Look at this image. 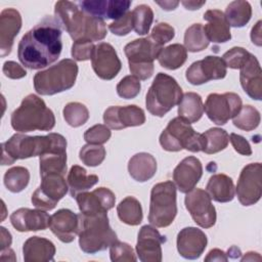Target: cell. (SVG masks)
<instances>
[{
    "label": "cell",
    "mask_w": 262,
    "mask_h": 262,
    "mask_svg": "<svg viewBox=\"0 0 262 262\" xmlns=\"http://www.w3.org/2000/svg\"><path fill=\"white\" fill-rule=\"evenodd\" d=\"M61 26L53 16H45L28 31L17 46V57L23 66L40 70L57 60L61 53Z\"/></svg>",
    "instance_id": "1"
},
{
    "label": "cell",
    "mask_w": 262,
    "mask_h": 262,
    "mask_svg": "<svg viewBox=\"0 0 262 262\" xmlns=\"http://www.w3.org/2000/svg\"><path fill=\"white\" fill-rule=\"evenodd\" d=\"M54 17L74 41H100L106 36L104 20L86 13L74 2L57 1Z\"/></svg>",
    "instance_id": "2"
},
{
    "label": "cell",
    "mask_w": 262,
    "mask_h": 262,
    "mask_svg": "<svg viewBox=\"0 0 262 262\" xmlns=\"http://www.w3.org/2000/svg\"><path fill=\"white\" fill-rule=\"evenodd\" d=\"M1 146V164L11 165L16 160L40 157L52 150H67V140L58 133H49L45 136L14 134Z\"/></svg>",
    "instance_id": "3"
},
{
    "label": "cell",
    "mask_w": 262,
    "mask_h": 262,
    "mask_svg": "<svg viewBox=\"0 0 262 262\" xmlns=\"http://www.w3.org/2000/svg\"><path fill=\"white\" fill-rule=\"evenodd\" d=\"M10 123L11 127L20 133L36 130L50 131L55 126V117L42 98L29 94L11 114Z\"/></svg>",
    "instance_id": "4"
},
{
    "label": "cell",
    "mask_w": 262,
    "mask_h": 262,
    "mask_svg": "<svg viewBox=\"0 0 262 262\" xmlns=\"http://www.w3.org/2000/svg\"><path fill=\"white\" fill-rule=\"evenodd\" d=\"M79 246L87 254H95L110 248L118 241L108 223L107 213L79 214Z\"/></svg>",
    "instance_id": "5"
},
{
    "label": "cell",
    "mask_w": 262,
    "mask_h": 262,
    "mask_svg": "<svg viewBox=\"0 0 262 262\" xmlns=\"http://www.w3.org/2000/svg\"><path fill=\"white\" fill-rule=\"evenodd\" d=\"M78 64L74 59L64 58L34 76V88L38 94L54 95L71 89L76 82Z\"/></svg>",
    "instance_id": "6"
},
{
    "label": "cell",
    "mask_w": 262,
    "mask_h": 262,
    "mask_svg": "<svg viewBox=\"0 0 262 262\" xmlns=\"http://www.w3.org/2000/svg\"><path fill=\"white\" fill-rule=\"evenodd\" d=\"M182 95V89L173 77L159 73L146 93L145 105L151 115L164 117L179 104Z\"/></svg>",
    "instance_id": "7"
},
{
    "label": "cell",
    "mask_w": 262,
    "mask_h": 262,
    "mask_svg": "<svg viewBox=\"0 0 262 262\" xmlns=\"http://www.w3.org/2000/svg\"><path fill=\"white\" fill-rule=\"evenodd\" d=\"M161 146L168 151L186 149L192 152L203 151L204 136L193 130L188 122L180 117L172 119L160 135Z\"/></svg>",
    "instance_id": "8"
},
{
    "label": "cell",
    "mask_w": 262,
    "mask_h": 262,
    "mask_svg": "<svg viewBox=\"0 0 262 262\" xmlns=\"http://www.w3.org/2000/svg\"><path fill=\"white\" fill-rule=\"evenodd\" d=\"M177 214L176 186L172 181L160 182L150 191L148 221L156 227H167Z\"/></svg>",
    "instance_id": "9"
},
{
    "label": "cell",
    "mask_w": 262,
    "mask_h": 262,
    "mask_svg": "<svg viewBox=\"0 0 262 262\" xmlns=\"http://www.w3.org/2000/svg\"><path fill=\"white\" fill-rule=\"evenodd\" d=\"M162 46L156 44L149 37L135 39L124 47L128 58L129 70L139 80H147L154 74V60L158 58Z\"/></svg>",
    "instance_id": "10"
},
{
    "label": "cell",
    "mask_w": 262,
    "mask_h": 262,
    "mask_svg": "<svg viewBox=\"0 0 262 262\" xmlns=\"http://www.w3.org/2000/svg\"><path fill=\"white\" fill-rule=\"evenodd\" d=\"M69 189L64 175L51 173L41 176V184L32 194V203L37 209L50 211L67 194Z\"/></svg>",
    "instance_id": "11"
},
{
    "label": "cell",
    "mask_w": 262,
    "mask_h": 262,
    "mask_svg": "<svg viewBox=\"0 0 262 262\" xmlns=\"http://www.w3.org/2000/svg\"><path fill=\"white\" fill-rule=\"evenodd\" d=\"M242 108V98L233 92L208 95L204 110L208 118L216 125H224Z\"/></svg>",
    "instance_id": "12"
},
{
    "label": "cell",
    "mask_w": 262,
    "mask_h": 262,
    "mask_svg": "<svg viewBox=\"0 0 262 262\" xmlns=\"http://www.w3.org/2000/svg\"><path fill=\"white\" fill-rule=\"evenodd\" d=\"M262 165L252 163L245 166L236 184V194L243 206L256 204L262 194Z\"/></svg>",
    "instance_id": "13"
},
{
    "label": "cell",
    "mask_w": 262,
    "mask_h": 262,
    "mask_svg": "<svg viewBox=\"0 0 262 262\" xmlns=\"http://www.w3.org/2000/svg\"><path fill=\"white\" fill-rule=\"evenodd\" d=\"M186 210L193 221L203 228H210L216 222V210L208 192L202 188H193L184 199Z\"/></svg>",
    "instance_id": "14"
},
{
    "label": "cell",
    "mask_w": 262,
    "mask_h": 262,
    "mask_svg": "<svg viewBox=\"0 0 262 262\" xmlns=\"http://www.w3.org/2000/svg\"><path fill=\"white\" fill-rule=\"evenodd\" d=\"M226 73V64L221 57L208 55L192 62L186 70L185 78L192 85H202L211 80L223 79Z\"/></svg>",
    "instance_id": "15"
},
{
    "label": "cell",
    "mask_w": 262,
    "mask_h": 262,
    "mask_svg": "<svg viewBox=\"0 0 262 262\" xmlns=\"http://www.w3.org/2000/svg\"><path fill=\"white\" fill-rule=\"evenodd\" d=\"M91 64L97 77L102 80L114 79L122 68L121 60L115 48L105 42L95 45L91 57Z\"/></svg>",
    "instance_id": "16"
},
{
    "label": "cell",
    "mask_w": 262,
    "mask_h": 262,
    "mask_svg": "<svg viewBox=\"0 0 262 262\" xmlns=\"http://www.w3.org/2000/svg\"><path fill=\"white\" fill-rule=\"evenodd\" d=\"M166 242L155 227L143 225L138 233L136 244V254L142 262H161L162 245Z\"/></svg>",
    "instance_id": "17"
},
{
    "label": "cell",
    "mask_w": 262,
    "mask_h": 262,
    "mask_svg": "<svg viewBox=\"0 0 262 262\" xmlns=\"http://www.w3.org/2000/svg\"><path fill=\"white\" fill-rule=\"evenodd\" d=\"M104 124L115 130L135 127L144 124L145 115L141 107L132 104L126 106H110L103 114Z\"/></svg>",
    "instance_id": "18"
},
{
    "label": "cell",
    "mask_w": 262,
    "mask_h": 262,
    "mask_svg": "<svg viewBox=\"0 0 262 262\" xmlns=\"http://www.w3.org/2000/svg\"><path fill=\"white\" fill-rule=\"evenodd\" d=\"M75 199L79 210L85 215L107 213L115 206L116 202L114 192L106 187H98L90 192H81Z\"/></svg>",
    "instance_id": "19"
},
{
    "label": "cell",
    "mask_w": 262,
    "mask_h": 262,
    "mask_svg": "<svg viewBox=\"0 0 262 262\" xmlns=\"http://www.w3.org/2000/svg\"><path fill=\"white\" fill-rule=\"evenodd\" d=\"M203 175V166L195 157L184 158L173 171V180L180 192L192 190Z\"/></svg>",
    "instance_id": "20"
},
{
    "label": "cell",
    "mask_w": 262,
    "mask_h": 262,
    "mask_svg": "<svg viewBox=\"0 0 262 262\" xmlns=\"http://www.w3.org/2000/svg\"><path fill=\"white\" fill-rule=\"evenodd\" d=\"M81 9L98 18L118 19L128 12L129 0H84L80 1Z\"/></svg>",
    "instance_id": "21"
},
{
    "label": "cell",
    "mask_w": 262,
    "mask_h": 262,
    "mask_svg": "<svg viewBox=\"0 0 262 262\" xmlns=\"http://www.w3.org/2000/svg\"><path fill=\"white\" fill-rule=\"evenodd\" d=\"M208 244L207 235L196 227H185L177 234V250L185 259H198Z\"/></svg>",
    "instance_id": "22"
},
{
    "label": "cell",
    "mask_w": 262,
    "mask_h": 262,
    "mask_svg": "<svg viewBox=\"0 0 262 262\" xmlns=\"http://www.w3.org/2000/svg\"><path fill=\"white\" fill-rule=\"evenodd\" d=\"M50 216L41 209L19 208L10 215L12 226L20 232L44 230L49 227Z\"/></svg>",
    "instance_id": "23"
},
{
    "label": "cell",
    "mask_w": 262,
    "mask_h": 262,
    "mask_svg": "<svg viewBox=\"0 0 262 262\" xmlns=\"http://www.w3.org/2000/svg\"><path fill=\"white\" fill-rule=\"evenodd\" d=\"M49 228L62 243H72L79 233V215L69 209H60L50 216Z\"/></svg>",
    "instance_id": "24"
},
{
    "label": "cell",
    "mask_w": 262,
    "mask_h": 262,
    "mask_svg": "<svg viewBox=\"0 0 262 262\" xmlns=\"http://www.w3.org/2000/svg\"><path fill=\"white\" fill-rule=\"evenodd\" d=\"M21 28L20 13L14 8H5L0 14V55L11 52L13 41Z\"/></svg>",
    "instance_id": "25"
},
{
    "label": "cell",
    "mask_w": 262,
    "mask_h": 262,
    "mask_svg": "<svg viewBox=\"0 0 262 262\" xmlns=\"http://www.w3.org/2000/svg\"><path fill=\"white\" fill-rule=\"evenodd\" d=\"M239 81L244 91L255 100L262 98V71L256 56L250 55L246 63L239 69Z\"/></svg>",
    "instance_id": "26"
},
{
    "label": "cell",
    "mask_w": 262,
    "mask_h": 262,
    "mask_svg": "<svg viewBox=\"0 0 262 262\" xmlns=\"http://www.w3.org/2000/svg\"><path fill=\"white\" fill-rule=\"evenodd\" d=\"M207 25L204 27L209 41L213 43H225L231 39L230 26L224 13L219 9H209L204 13Z\"/></svg>",
    "instance_id": "27"
},
{
    "label": "cell",
    "mask_w": 262,
    "mask_h": 262,
    "mask_svg": "<svg viewBox=\"0 0 262 262\" xmlns=\"http://www.w3.org/2000/svg\"><path fill=\"white\" fill-rule=\"evenodd\" d=\"M55 246L47 238L40 236L29 237L23 246L26 262H48L54 260Z\"/></svg>",
    "instance_id": "28"
},
{
    "label": "cell",
    "mask_w": 262,
    "mask_h": 262,
    "mask_svg": "<svg viewBox=\"0 0 262 262\" xmlns=\"http://www.w3.org/2000/svg\"><path fill=\"white\" fill-rule=\"evenodd\" d=\"M128 172L134 180L145 182L155 176L157 161L150 154L138 152L129 160Z\"/></svg>",
    "instance_id": "29"
},
{
    "label": "cell",
    "mask_w": 262,
    "mask_h": 262,
    "mask_svg": "<svg viewBox=\"0 0 262 262\" xmlns=\"http://www.w3.org/2000/svg\"><path fill=\"white\" fill-rule=\"evenodd\" d=\"M206 188L211 200L218 203H227L232 201L235 193L232 179L225 174H214L211 176Z\"/></svg>",
    "instance_id": "30"
},
{
    "label": "cell",
    "mask_w": 262,
    "mask_h": 262,
    "mask_svg": "<svg viewBox=\"0 0 262 262\" xmlns=\"http://www.w3.org/2000/svg\"><path fill=\"white\" fill-rule=\"evenodd\" d=\"M67 182L71 195L76 198L79 193L87 191L89 188L94 186L98 182V177L94 174L87 175L84 168L74 165L69 171Z\"/></svg>",
    "instance_id": "31"
},
{
    "label": "cell",
    "mask_w": 262,
    "mask_h": 262,
    "mask_svg": "<svg viewBox=\"0 0 262 262\" xmlns=\"http://www.w3.org/2000/svg\"><path fill=\"white\" fill-rule=\"evenodd\" d=\"M204 113V104L201 95L195 92H186L178 104V115L189 124L198 122Z\"/></svg>",
    "instance_id": "32"
},
{
    "label": "cell",
    "mask_w": 262,
    "mask_h": 262,
    "mask_svg": "<svg viewBox=\"0 0 262 262\" xmlns=\"http://www.w3.org/2000/svg\"><path fill=\"white\" fill-rule=\"evenodd\" d=\"M225 18L229 26L242 28L246 26L252 16V7L248 1L236 0L229 3L225 9Z\"/></svg>",
    "instance_id": "33"
},
{
    "label": "cell",
    "mask_w": 262,
    "mask_h": 262,
    "mask_svg": "<svg viewBox=\"0 0 262 262\" xmlns=\"http://www.w3.org/2000/svg\"><path fill=\"white\" fill-rule=\"evenodd\" d=\"M67 150H52L40 156V176L57 173L66 175Z\"/></svg>",
    "instance_id": "34"
},
{
    "label": "cell",
    "mask_w": 262,
    "mask_h": 262,
    "mask_svg": "<svg viewBox=\"0 0 262 262\" xmlns=\"http://www.w3.org/2000/svg\"><path fill=\"white\" fill-rule=\"evenodd\" d=\"M119 219L128 225H138L141 223L143 214L142 208L137 199L134 196H126L117 207Z\"/></svg>",
    "instance_id": "35"
},
{
    "label": "cell",
    "mask_w": 262,
    "mask_h": 262,
    "mask_svg": "<svg viewBox=\"0 0 262 262\" xmlns=\"http://www.w3.org/2000/svg\"><path fill=\"white\" fill-rule=\"evenodd\" d=\"M187 58V50L181 44H171L163 48L158 56L161 67L167 70H176L183 66Z\"/></svg>",
    "instance_id": "36"
},
{
    "label": "cell",
    "mask_w": 262,
    "mask_h": 262,
    "mask_svg": "<svg viewBox=\"0 0 262 262\" xmlns=\"http://www.w3.org/2000/svg\"><path fill=\"white\" fill-rule=\"evenodd\" d=\"M204 136V149L203 151L208 155H213L223 150L228 142V133L221 128H210L205 133Z\"/></svg>",
    "instance_id": "37"
},
{
    "label": "cell",
    "mask_w": 262,
    "mask_h": 262,
    "mask_svg": "<svg viewBox=\"0 0 262 262\" xmlns=\"http://www.w3.org/2000/svg\"><path fill=\"white\" fill-rule=\"evenodd\" d=\"M210 41L201 24H193L184 33V47L190 52H199L206 49Z\"/></svg>",
    "instance_id": "38"
},
{
    "label": "cell",
    "mask_w": 262,
    "mask_h": 262,
    "mask_svg": "<svg viewBox=\"0 0 262 262\" xmlns=\"http://www.w3.org/2000/svg\"><path fill=\"white\" fill-rule=\"evenodd\" d=\"M30 181V172L27 168L16 166L8 169L4 174V185L11 192L24 190Z\"/></svg>",
    "instance_id": "39"
},
{
    "label": "cell",
    "mask_w": 262,
    "mask_h": 262,
    "mask_svg": "<svg viewBox=\"0 0 262 262\" xmlns=\"http://www.w3.org/2000/svg\"><path fill=\"white\" fill-rule=\"evenodd\" d=\"M260 113L254 106L247 104L242 106L239 112L232 118L233 125L241 130L252 131L260 124Z\"/></svg>",
    "instance_id": "40"
},
{
    "label": "cell",
    "mask_w": 262,
    "mask_h": 262,
    "mask_svg": "<svg viewBox=\"0 0 262 262\" xmlns=\"http://www.w3.org/2000/svg\"><path fill=\"white\" fill-rule=\"evenodd\" d=\"M133 16V30L137 35H146L149 32L150 26L154 20V11L150 6L146 4L137 5L132 10Z\"/></svg>",
    "instance_id": "41"
},
{
    "label": "cell",
    "mask_w": 262,
    "mask_h": 262,
    "mask_svg": "<svg viewBox=\"0 0 262 262\" xmlns=\"http://www.w3.org/2000/svg\"><path fill=\"white\" fill-rule=\"evenodd\" d=\"M66 122L76 128L84 125L89 119L88 108L80 102H69L62 111Z\"/></svg>",
    "instance_id": "42"
},
{
    "label": "cell",
    "mask_w": 262,
    "mask_h": 262,
    "mask_svg": "<svg viewBox=\"0 0 262 262\" xmlns=\"http://www.w3.org/2000/svg\"><path fill=\"white\" fill-rule=\"evenodd\" d=\"M105 148L100 144H86L82 146L79 152L80 160L89 167L100 165L105 158Z\"/></svg>",
    "instance_id": "43"
},
{
    "label": "cell",
    "mask_w": 262,
    "mask_h": 262,
    "mask_svg": "<svg viewBox=\"0 0 262 262\" xmlns=\"http://www.w3.org/2000/svg\"><path fill=\"white\" fill-rule=\"evenodd\" d=\"M140 81L135 76L124 77L117 85V93L120 97L125 99H132L140 92Z\"/></svg>",
    "instance_id": "44"
},
{
    "label": "cell",
    "mask_w": 262,
    "mask_h": 262,
    "mask_svg": "<svg viewBox=\"0 0 262 262\" xmlns=\"http://www.w3.org/2000/svg\"><path fill=\"white\" fill-rule=\"evenodd\" d=\"M110 256L113 262H135L137 260L131 246L119 241L110 247Z\"/></svg>",
    "instance_id": "45"
},
{
    "label": "cell",
    "mask_w": 262,
    "mask_h": 262,
    "mask_svg": "<svg viewBox=\"0 0 262 262\" xmlns=\"http://www.w3.org/2000/svg\"><path fill=\"white\" fill-rule=\"evenodd\" d=\"M251 53L245 48L233 47L223 54L222 59L225 62L226 67L230 69H241L246 63Z\"/></svg>",
    "instance_id": "46"
},
{
    "label": "cell",
    "mask_w": 262,
    "mask_h": 262,
    "mask_svg": "<svg viewBox=\"0 0 262 262\" xmlns=\"http://www.w3.org/2000/svg\"><path fill=\"white\" fill-rule=\"evenodd\" d=\"M112 132L106 125L97 124L87 129L84 133V140L90 144H103L111 138Z\"/></svg>",
    "instance_id": "47"
},
{
    "label": "cell",
    "mask_w": 262,
    "mask_h": 262,
    "mask_svg": "<svg viewBox=\"0 0 262 262\" xmlns=\"http://www.w3.org/2000/svg\"><path fill=\"white\" fill-rule=\"evenodd\" d=\"M174 36L175 30L172 26H170L167 23H159L151 30L149 38L152 42L163 47V45L171 41L174 38Z\"/></svg>",
    "instance_id": "48"
},
{
    "label": "cell",
    "mask_w": 262,
    "mask_h": 262,
    "mask_svg": "<svg viewBox=\"0 0 262 262\" xmlns=\"http://www.w3.org/2000/svg\"><path fill=\"white\" fill-rule=\"evenodd\" d=\"M95 45L90 40H77L72 45V56L75 60L84 61L91 59Z\"/></svg>",
    "instance_id": "49"
},
{
    "label": "cell",
    "mask_w": 262,
    "mask_h": 262,
    "mask_svg": "<svg viewBox=\"0 0 262 262\" xmlns=\"http://www.w3.org/2000/svg\"><path fill=\"white\" fill-rule=\"evenodd\" d=\"M133 16L132 11H128L122 17L116 19L108 26V30L117 36H125L133 30Z\"/></svg>",
    "instance_id": "50"
},
{
    "label": "cell",
    "mask_w": 262,
    "mask_h": 262,
    "mask_svg": "<svg viewBox=\"0 0 262 262\" xmlns=\"http://www.w3.org/2000/svg\"><path fill=\"white\" fill-rule=\"evenodd\" d=\"M229 141L231 142L235 151H237L238 154H241L243 156H251L252 155V148H251L249 141L242 135H238L236 133H231L229 135Z\"/></svg>",
    "instance_id": "51"
},
{
    "label": "cell",
    "mask_w": 262,
    "mask_h": 262,
    "mask_svg": "<svg viewBox=\"0 0 262 262\" xmlns=\"http://www.w3.org/2000/svg\"><path fill=\"white\" fill-rule=\"evenodd\" d=\"M2 72L9 79H21L27 75L26 70L20 64L12 60H8L3 63Z\"/></svg>",
    "instance_id": "52"
},
{
    "label": "cell",
    "mask_w": 262,
    "mask_h": 262,
    "mask_svg": "<svg viewBox=\"0 0 262 262\" xmlns=\"http://www.w3.org/2000/svg\"><path fill=\"white\" fill-rule=\"evenodd\" d=\"M205 261L206 262H209V261H224L225 262V261H227V256L223 251H221L219 249H213L208 253L207 257L205 258Z\"/></svg>",
    "instance_id": "53"
},
{
    "label": "cell",
    "mask_w": 262,
    "mask_h": 262,
    "mask_svg": "<svg viewBox=\"0 0 262 262\" xmlns=\"http://www.w3.org/2000/svg\"><path fill=\"white\" fill-rule=\"evenodd\" d=\"M251 40L252 42L257 45L261 46L262 44V37H261V20H258L257 24L252 28L251 31Z\"/></svg>",
    "instance_id": "54"
},
{
    "label": "cell",
    "mask_w": 262,
    "mask_h": 262,
    "mask_svg": "<svg viewBox=\"0 0 262 262\" xmlns=\"http://www.w3.org/2000/svg\"><path fill=\"white\" fill-rule=\"evenodd\" d=\"M0 233H1V251L4 249L9 248V246L11 245L12 242V237L10 232L3 226L0 227Z\"/></svg>",
    "instance_id": "55"
},
{
    "label": "cell",
    "mask_w": 262,
    "mask_h": 262,
    "mask_svg": "<svg viewBox=\"0 0 262 262\" xmlns=\"http://www.w3.org/2000/svg\"><path fill=\"white\" fill-rule=\"evenodd\" d=\"M181 3L186 9L195 10V9H200L206 3V1H201V2H199V1H182Z\"/></svg>",
    "instance_id": "56"
},
{
    "label": "cell",
    "mask_w": 262,
    "mask_h": 262,
    "mask_svg": "<svg viewBox=\"0 0 262 262\" xmlns=\"http://www.w3.org/2000/svg\"><path fill=\"white\" fill-rule=\"evenodd\" d=\"M163 9L165 10H174L179 2L177 1H164V2H157Z\"/></svg>",
    "instance_id": "57"
},
{
    "label": "cell",
    "mask_w": 262,
    "mask_h": 262,
    "mask_svg": "<svg viewBox=\"0 0 262 262\" xmlns=\"http://www.w3.org/2000/svg\"><path fill=\"white\" fill-rule=\"evenodd\" d=\"M257 253H254V252H248L243 258H242V261H253L255 260V255Z\"/></svg>",
    "instance_id": "58"
}]
</instances>
